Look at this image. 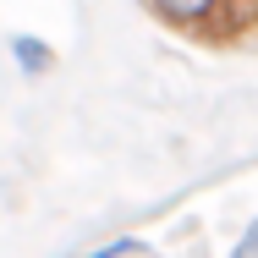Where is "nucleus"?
<instances>
[{"label":"nucleus","instance_id":"7ed1b4c3","mask_svg":"<svg viewBox=\"0 0 258 258\" xmlns=\"http://www.w3.org/2000/svg\"><path fill=\"white\" fill-rule=\"evenodd\" d=\"M214 6H220V0H154L159 17H165V22H181V28H198Z\"/></svg>","mask_w":258,"mask_h":258},{"label":"nucleus","instance_id":"f03ea898","mask_svg":"<svg viewBox=\"0 0 258 258\" xmlns=\"http://www.w3.org/2000/svg\"><path fill=\"white\" fill-rule=\"evenodd\" d=\"M11 55H17V66H22L28 77H44V72H50V66H55L50 44H39L33 33H17V39H11Z\"/></svg>","mask_w":258,"mask_h":258},{"label":"nucleus","instance_id":"20e7f679","mask_svg":"<svg viewBox=\"0 0 258 258\" xmlns=\"http://www.w3.org/2000/svg\"><path fill=\"white\" fill-rule=\"evenodd\" d=\"M132 253H143V242L115 236V242H104V247H94V253H77V258H132Z\"/></svg>","mask_w":258,"mask_h":258},{"label":"nucleus","instance_id":"39448f33","mask_svg":"<svg viewBox=\"0 0 258 258\" xmlns=\"http://www.w3.org/2000/svg\"><path fill=\"white\" fill-rule=\"evenodd\" d=\"M231 258H258V220H247V231H242V242L231 247Z\"/></svg>","mask_w":258,"mask_h":258},{"label":"nucleus","instance_id":"f257e3e1","mask_svg":"<svg viewBox=\"0 0 258 258\" xmlns=\"http://www.w3.org/2000/svg\"><path fill=\"white\" fill-rule=\"evenodd\" d=\"M253 28H258V0H220L192 33H198L204 44L220 50V44H236L242 33H253Z\"/></svg>","mask_w":258,"mask_h":258}]
</instances>
